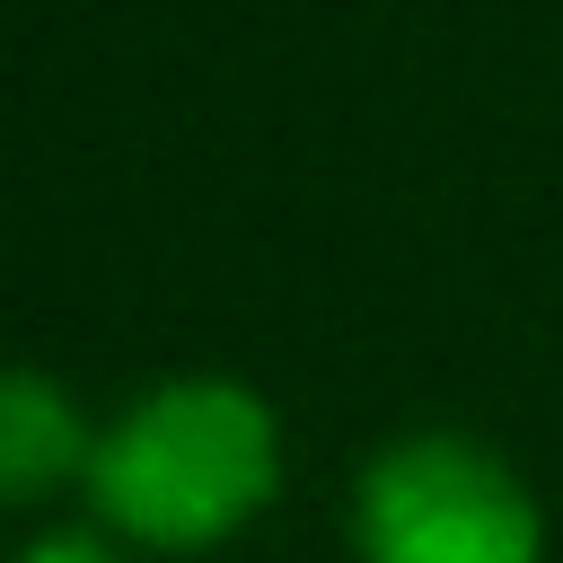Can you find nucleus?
<instances>
[{"instance_id": "7ed1b4c3", "label": "nucleus", "mask_w": 563, "mask_h": 563, "mask_svg": "<svg viewBox=\"0 0 563 563\" xmlns=\"http://www.w3.org/2000/svg\"><path fill=\"white\" fill-rule=\"evenodd\" d=\"M88 449L97 440L79 422V396L44 369L0 361V501H44L70 475L88 484Z\"/></svg>"}, {"instance_id": "f03ea898", "label": "nucleus", "mask_w": 563, "mask_h": 563, "mask_svg": "<svg viewBox=\"0 0 563 563\" xmlns=\"http://www.w3.org/2000/svg\"><path fill=\"white\" fill-rule=\"evenodd\" d=\"M361 563H545V519L528 484L457 431H413L369 457L352 493Z\"/></svg>"}, {"instance_id": "f257e3e1", "label": "nucleus", "mask_w": 563, "mask_h": 563, "mask_svg": "<svg viewBox=\"0 0 563 563\" xmlns=\"http://www.w3.org/2000/svg\"><path fill=\"white\" fill-rule=\"evenodd\" d=\"M282 484V422L238 378H167L123 405L88 449V501L150 554L238 537Z\"/></svg>"}, {"instance_id": "20e7f679", "label": "nucleus", "mask_w": 563, "mask_h": 563, "mask_svg": "<svg viewBox=\"0 0 563 563\" xmlns=\"http://www.w3.org/2000/svg\"><path fill=\"white\" fill-rule=\"evenodd\" d=\"M18 563H123V554H114L97 528H44V537H35Z\"/></svg>"}]
</instances>
